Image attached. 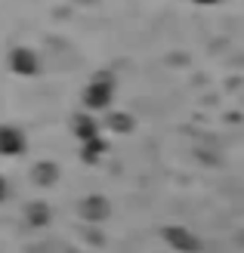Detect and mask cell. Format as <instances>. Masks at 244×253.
<instances>
[{
	"label": "cell",
	"mask_w": 244,
	"mask_h": 253,
	"mask_svg": "<svg viewBox=\"0 0 244 253\" xmlns=\"http://www.w3.org/2000/svg\"><path fill=\"white\" fill-rule=\"evenodd\" d=\"M111 96H114V78H111L108 71H102V74H96V78L87 84V90H84V105L93 108V111L108 108V105H111Z\"/></svg>",
	"instance_id": "obj_1"
},
{
	"label": "cell",
	"mask_w": 244,
	"mask_h": 253,
	"mask_svg": "<svg viewBox=\"0 0 244 253\" xmlns=\"http://www.w3.org/2000/svg\"><path fill=\"white\" fill-rule=\"evenodd\" d=\"M9 68L16 74H34L37 71V53L28 46H16L9 53Z\"/></svg>",
	"instance_id": "obj_2"
},
{
	"label": "cell",
	"mask_w": 244,
	"mask_h": 253,
	"mask_svg": "<svg viewBox=\"0 0 244 253\" xmlns=\"http://www.w3.org/2000/svg\"><path fill=\"white\" fill-rule=\"evenodd\" d=\"M25 151V136L16 126H0V155H22Z\"/></svg>",
	"instance_id": "obj_3"
},
{
	"label": "cell",
	"mask_w": 244,
	"mask_h": 253,
	"mask_svg": "<svg viewBox=\"0 0 244 253\" xmlns=\"http://www.w3.org/2000/svg\"><path fill=\"white\" fill-rule=\"evenodd\" d=\"M167 241H170L176 250H183V253H195L201 250V241L195 235H192L189 229H167Z\"/></svg>",
	"instance_id": "obj_4"
},
{
	"label": "cell",
	"mask_w": 244,
	"mask_h": 253,
	"mask_svg": "<svg viewBox=\"0 0 244 253\" xmlns=\"http://www.w3.org/2000/svg\"><path fill=\"white\" fill-rule=\"evenodd\" d=\"M81 216H84V219H90V222L105 219V216H108V201H105V198H99V195L87 198L84 204H81Z\"/></svg>",
	"instance_id": "obj_5"
},
{
	"label": "cell",
	"mask_w": 244,
	"mask_h": 253,
	"mask_svg": "<svg viewBox=\"0 0 244 253\" xmlns=\"http://www.w3.org/2000/svg\"><path fill=\"white\" fill-rule=\"evenodd\" d=\"M71 126H74V136H78L81 142H93V139H99V136H96V133H99L96 121L87 118V115H78V118L71 121Z\"/></svg>",
	"instance_id": "obj_6"
},
{
	"label": "cell",
	"mask_w": 244,
	"mask_h": 253,
	"mask_svg": "<svg viewBox=\"0 0 244 253\" xmlns=\"http://www.w3.org/2000/svg\"><path fill=\"white\" fill-rule=\"evenodd\" d=\"M34 182L37 185H53L56 179H59V167L53 161H41V164H34Z\"/></svg>",
	"instance_id": "obj_7"
},
{
	"label": "cell",
	"mask_w": 244,
	"mask_h": 253,
	"mask_svg": "<svg viewBox=\"0 0 244 253\" xmlns=\"http://www.w3.org/2000/svg\"><path fill=\"white\" fill-rule=\"evenodd\" d=\"M102 151H105V142H102V139H93V142H84V161H87V164H96Z\"/></svg>",
	"instance_id": "obj_8"
},
{
	"label": "cell",
	"mask_w": 244,
	"mask_h": 253,
	"mask_svg": "<svg viewBox=\"0 0 244 253\" xmlns=\"http://www.w3.org/2000/svg\"><path fill=\"white\" fill-rule=\"evenodd\" d=\"M49 219V210H47V204H31L28 207V222H34V225H44Z\"/></svg>",
	"instance_id": "obj_9"
},
{
	"label": "cell",
	"mask_w": 244,
	"mask_h": 253,
	"mask_svg": "<svg viewBox=\"0 0 244 253\" xmlns=\"http://www.w3.org/2000/svg\"><path fill=\"white\" fill-rule=\"evenodd\" d=\"M108 124H111V130H114V133H130V130H133V121L127 118V115H111Z\"/></svg>",
	"instance_id": "obj_10"
},
{
	"label": "cell",
	"mask_w": 244,
	"mask_h": 253,
	"mask_svg": "<svg viewBox=\"0 0 244 253\" xmlns=\"http://www.w3.org/2000/svg\"><path fill=\"white\" fill-rule=\"evenodd\" d=\"M6 192H9V188H6V179H3V176H0V201L6 198Z\"/></svg>",
	"instance_id": "obj_11"
},
{
	"label": "cell",
	"mask_w": 244,
	"mask_h": 253,
	"mask_svg": "<svg viewBox=\"0 0 244 253\" xmlns=\"http://www.w3.org/2000/svg\"><path fill=\"white\" fill-rule=\"evenodd\" d=\"M195 3H201V6H213V3H220V0H195Z\"/></svg>",
	"instance_id": "obj_12"
}]
</instances>
